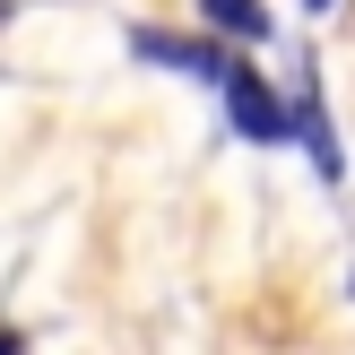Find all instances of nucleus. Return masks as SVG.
Here are the masks:
<instances>
[{"label": "nucleus", "instance_id": "2", "mask_svg": "<svg viewBox=\"0 0 355 355\" xmlns=\"http://www.w3.org/2000/svg\"><path fill=\"white\" fill-rule=\"evenodd\" d=\"M304 130V148H312V165H321V182H338V139H329V113H321V87H312V69H304V87H295V113H286V139Z\"/></svg>", "mask_w": 355, "mask_h": 355}, {"label": "nucleus", "instance_id": "5", "mask_svg": "<svg viewBox=\"0 0 355 355\" xmlns=\"http://www.w3.org/2000/svg\"><path fill=\"white\" fill-rule=\"evenodd\" d=\"M0 355H26V338H0Z\"/></svg>", "mask_w": 355, "mask_h": 355}, {"label": "nucleus", "instance_id": "1", "mask_svg": "<svg viewBox=\"0 0 355 355\" xmlns=\"http://www.w3.org/2000/svg\"><path fill=\"white\" fill-rule=\"evenodd\" d=\"M217 96H225V113H234V130L252 139V148H277V139H286V104L260 87V69H252V61H225Z\"/></svg>", "mask_w": 355, "mask_h": 355}, {"label": "nucleus", "instance_id": "6", "mask_svg": "<svg viewBox=\"0 0 355 355\" xmlns=\"http://www.w3.org/2000/svg\"><path fill=\"white\" fill-rule=\"evenodd\" d=\"M304 9H329V0H304Z\"/></svg>", "mask_w": 355, "mask_h": 355}, {"label": "nucleus", "instance_id": "3", "mask_svg": "<svg viewBox=\"0 0 355 355\" xmlns=\"http://www.w3.org/2000/svg\"><path fill=\"white\" fill-rule=\"evenodd\" d=\"M130 44L148 52L156 69H191V78H225V52H208V44H191V35H165V26H139Z\"/></svg>", "mask_w": 355, "mask_h": 355}, {"label": "nucleus", "instance_id": "4", "mask_svg": "<svg viewBox=\"0 0 355 355\" xmlns=\"http://www.w3.org/2000/svg\"><path fill=\"white\" fill-rule=\"evenodd\" d=\"M200 9H208V26L243 35V44H269V9L260 0H200Z\"/></svg>", "mask_w": 355, "mask_h": 355}]
</instances>
